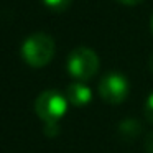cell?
I'll return each instance as SVG.
<instances>
[{
  "label": "cell",
  "instance_id": "5b68a950",
  "mask_svg": "<svg viewBox=\"0 0 153 153\" xmlns=\"http://www.w3.org/2000/svg\"><path fill=\"white\" fill-rule=\"evenodd\" d=\"M66 99L74 107H84L92 100V91L84 82H71L66 89Z\"/></svg>",
  "mask_w": 153,
  "mask_h": 153
},
{
  "label": "cell",
  "instance_id": "52a82bcc",
  "mask_svg": "<svg viewBox=\"0 0 153 153\" xmlns=\"http://www.w3.org/2000/svg\"><path fill=\"white\" fill-rule=\"evenodd\" d=\"M71 2H73V0H43V4L46 5L50 10L56 12V13L64 12L66 8H69Z\"/></svg>",
  "mask_w": 153,
  "mask_h": 153
},
{
  "label": "cell",
  "instance_id": "3957f363",
  "mask_svg": "<svg viewBox=\"0 0 153 153\" xmlns=\"http://www.w3.org/2000/svg\"><path fill=\"white\" fill-rule=\"evenodd\" d=\"M68 99L66 96L54 89L43 91L35 100V112L45 123L59 122L68 110Z\"/></svg>",
  "mask_w": 153,
  "mask_h": 153
},
{
  "label": "cell",
  "instance_id": "8fae6325",
  "mask_svg": "<svg viewBox=\"0 0 153 153\" xmlns=\"http://www.w3.org/2000/svg\"><path fill=\"white\" fill-rule=\"evenodd\" d=\"M115 2H119V4H122V5H128V7H132V5L142 4L143 0H115Z\"/></svg>",
  "mask_w": 153,
  "mask_h": 153
},
{
  "label": "cell",
  "instance_id": "8992f818",
  "mask_svg": "<svg viewBox=\"0 0 153 153\" xmlns=\"http://www.w3.org/2000/svg\"><path fill=\"white\" fill-rule=\"evenodd\" d=\"M117 132H119L120 138L125 140V142H132V140L138 138L140 133H142V123L137 119H125L119 123L117 127Z\"/></svg>",
  "mask_w": 153,
  "mask_h": 153
},
{
  "label": "cell",
  "instance_id": "6da1fadb",
  "mask_svg": "<svg viewBox=\"0 0 153 153\" xmlns=\"http://www.w3.org/2000/svg\"><path fill=\"white\" fill-rule=\"evenodd\" d=\"M56 46L46 33H33L22 45V58L31 68H43L53 59Z\"/></svg>",
  "mask_w": 153,
  "mask_h": 153
},
{
  "label": "cell",
  "instance_id": "9c48e42d",
  "mask_svg": "<svg viewBox=\"0 0 153 153\" xmlns=\"http://www.w3.org/2000/svg\"><path fill=\"white\" fill-rule=\"evenodd\" d=\"M43 132L48 138H54V137L59 133V123L58 122H53V123H45L43 127Z\"/></svg>",
  "mask_w": 153,
  "mask_h": 153
},
{
  "label": "cell",
  "instance_id": "7a4b0ae2",
  "mask_svg": "<svg viewBox=\"0 0 153 153\" xmlns=\"http://www.w3.org/2000/svg\"><path fill=\"white\" fill-rule=\"evenodd\" d=\"M68 73L79 82L92 79L99 71V56L94 50L86 46L74 48L68 56Z\"/></svg>",
  "mask_w": 153,
  "mask_h": 153
},
{
  "label": "cell",
  "instance_id": "30bf717a",
  "mask_svg": "<svg viewBox=\"0 0 153 153\" xmlns=\"http://www.w3.org/2000/svg\"><path fill=\"white\" fill-rule=\"evenodd\" d=\"M145 150L146 153H153V132L148 133V137L145 140Z\"/></svg>",
  "mask_w": 153,
  "mask_h": 153
},
{
  "label": "cell",
  "instance_id": "ba28073f",
  "mask_svg": "<svg viewBox=\"0 0 153 153\" xmlns=\"http://www.w3.org/2000/svg\"><path fill=\"white\" fill-rule=\"evenodd\" d=\"M143 112H145V117L150 123H153V92L146 97L145 105H143Z\"/></svg>",
  "mask_w": 153,
  "mask_h": 153
},
{
  "label": "cell",
  "instance_id": "4fadbf2b",
  "mask_svg": "<svg viewBox=\"0 0 153 153\" xmlns=\"http://www.w3.org/2000/svg\"><path fill=\"white\" fill-rule=\"evenodd\" d=\"M150 30H152V35H153V15H152V20H150Z\"/></svg>",
  "mask_w": 153,
  "mask_h": 153
},
{
  "label": "cell",
  "instance_id": "7c38bea8",
  "mask_svg": "<svg viewBox=\"0 0 153 153\" xmlns=\"http://www.w3.org/2000/svg\"><path fill=\"white\" fill-rule=\"evenodd\" d=\"M148 68H150V71L153 73V54L150 56V59H148Z\"/></svg>",
  "mask_w": 153,
  "mask_h": 153
},
{
  "label": "cell",
  "instance_id": "277c9868",
  "mask_svg": "<svg viewBox=\"0 0 153 153\" xmlns=\"http://www.w3.org/2000/svg\"><path fill=\"white\" fill-rule=\"evenodd\" d=\"M97 91H99V96L104 102L117 105V104H122L128 97L130 84H128V79L123 74L112 71V73H107L99 81Z\"/></svg>",
  "mask_w": 153,
  "mask_h": 153
}]
</instances>
